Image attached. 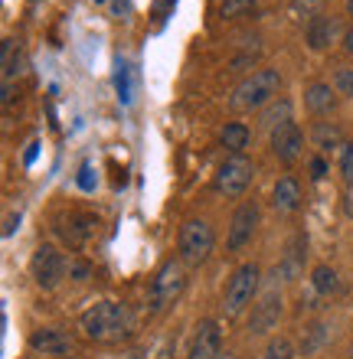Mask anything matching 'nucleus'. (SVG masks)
I'll return each instance as SVG.
<instances>
[{
  "label": "nucleus",
  "mask_w": 353,
  "mask_h": 359,
  "mask_svg": "<svg viewBox=\"0 0 353 359\" xmlns=\"http://www.w3.org/2000/svg\"><path fill=\"white\" fill-rule=\"evenodd\" d=\"M305 104L311 114H331L337 108V88L331 82H311L305 88Z\"/></svg>",
  "instance_id": "15"
},
{
  "label": "nucleus",
  "mask_w": 353,
  "mask_h": 359,
  "mask_svg": "<svg viewBox=\"0 0 353 359\" xmlns=\"http://www.w3.org/2000/svg\"><path fill=\"white\" fill-rule=\"evenodd\" d=\"M29 350L39 353V356H66L69 337L62 330H53V327H39V330L29 333Z\"/></svg>",
  "instance_id": "14"
},
{
  "label": "nucleus",
  "mask_w": 353,
  "mask_h": 359,
  "mask_svg": "<svg viewBox=\"0 0 353 359\" xmlns=\"http://www.w3.org/2000/svg\"><path fill=\"white\" fill-rule=\"evenodd\" d=\"M311 144H314L321 154L337 151V147H344V131L331 121H317L314 131H311Z\"/></svg>",
  "instance_id": "18"
},
{
  "label": "nucleus",
  "mask_w": 353,
  "mask_h": 359,
  "mask_svg": "<svg viewBox=\"0 0 353 359\" xmlns=\"http://www.w3.org/2000/svg\"><path fill=\"white\" fill-rule=\"evenodd\" d=\"M255 7V0H220V13L222 17H242Z\"/></svg>",
  "instance_id": "25"
},
{
  "label": "nucleus",
  "mask_w": 353,
  "mask_h": 359,
  "mask_svg": "<svg viewBox=\"0 0 353 359\" xmlns=\"http://www.w3.org/2000/svg\"><path fill=\"white\" fill-rule=\"evenodd\" d=\"M337 36H340V23H337V17H324V13L311 20V23H307V29H305L307 46L314 49V53L331 49V43H337Z\"/></svg>",
  "instance_id": "13"
},
{
  "label": "nucleus",
  "mask_w": 353,
  "mask_h": 359,
  "mask_svg": "<svg viewBox=\"0 0 353 359\" xmlns=\"http://www.w3.org/2000/svg\"><path fill=\"white\" fill-rule=\"evenodd\" d=\"M307 248V238L305 236H295V242H291V245H288V255L281 258V278H288V281H291V278H298V274H301V268H305V252Z\"/></svg>",
  "instance_id": "20"
},
{
  "label": "nucleus",
  "mask_w": 353,
  "mask_h": 359,
  "mask_svg": "<svg viewBox=\"0 0 353 359\" xmlns=\"http://www.w3.org/2000/svg\"><path fill=\"white\" fill-rule=\"evenodd\" d=\"M321 7H324V0H291V17L311 23L314 17H321Z\"/></svg>",
  "instance_id": "23"
},
{
  "label": "nucleus",
  "mask_w": 353,
  "mask_h": 359,
  "mask_svg": "<svg viewBox=\"0 0 353 359\" xmlns=\"http://www.w3.org/2000/svg\"><path fill=\"white\" fill-rule=\"evenodd\" d=\"M281 320V294L268 291L262 294V301L252 304V317H248V333L252 337H268Z\"/></svg>",
  "instance_id": "10"
},
{
  "label": "nucleus",
  "mask_w": 353,
  "mask_h": 359,
  "mask_svg": "<svg viewBox=\"0 0 353 359\" xmlns=\"http://www.w3.org/2000/svg\"><path fill=\"white\" fill-rule=\"evenodd\" d=\"M278 92H281V72L262 66L232 88L229 104L236 108V111H262L265 104L275 102Z\"/></svg>",
  "instance_id": "2"
},
{
  "label": "nucleus",
  "mask_w": 353,
  "mask_h": 359,
  "mask_svg": "<svg viewBox=\"0 0 353 359\" xmlns=\"http://www.w3.org/2000/svg\"><path fill=\"white\" fill-rule=\"evenodd\" d=\"M272 151H275V157L281 163H295L298 157H301V151H305V134H301V128H298L295 121L275 128V131H272Z\"/></svg>",
  "instance_id": "12"
},
{
  "label": "nucleus",
  "mask_w": 353,
  "mask_h": 359,
  "mask_svg": "<svg viewBox=\"0 0 353 359\" xmlns=\"http://www.w3.org/2000/svg\"><path fill=\"white\" fill-rule=\"evenodd\" d=\"M66 271H69V265L56 245H39L36 252H33V258H29V278H33L36 287H43V291L59 287L62 278H66Z\"/></svg>",
  "instance_id": "6"
},
{
  "label": "nucleus",
  "mask_w": 353,
  "mask_h": 359,
  "mask_svg": "<svg viewBox=\"0 0 353 359\" xmlns=\"http://www.w3.org/2000/svg\"><path fill=\"white\" fill-rule=\"evenodd\" d=\"M187 359H222V330L213 317L197 323V333H193V340H190Z\"/></svg>",
  "instance_id": "9"
},
{
  "label": "nucleus",
  "mask_w": 353,
  "mask_h": 359,
  "mask_svg": "<svg viewBox=\"0 0 353 359\" xmlns=\"http://www.w3.org/2000/svg\"><path fill=\"white\" fill-rule=\"evenodd\" d=\"M327 337V330H324V323H311L307 327V343H305V353H314L317 346H321V340Z\"/></svg>",
  "instance_id": "28"
},
{
  "label": "nucleus",
  "mask_w": 353,
  "mask_h": 359,
  "mask_svg": "<svg viewBox=\"0 0 353 359\" xmlns=\"http://www.w3.org/2000/svg\"><path fill=\"white\" fill-rule=\"evenodd\" d=\"M213 248H216V232L206 219H187L180 226V236H177V252H180V262L190 268H200L210 262Z\"/></svg>",
  "instance_id": "4"
},
{
  "label": "nucleus",
  "mask_w": 353,
  "mask_h": 359,
  "mask_svg": "<svg viewBox=\"0 0 353 359\" xmlns=\"http://www.w3.org/2000/svg\"><path fill=\"white\" fill-rule=\"evenodd\" d=\"M291 102L288 98H275L272 104H265L262 111H258V124L262 128H268V131H275V128H281V124H288L291 121Z\"/></svg>",
  "instance_id": "19"
},
{
  "label": "nucleus",
  "mask_w": 353,
  "mask_h": 359,
  "mask_svg": "<svg viewBox=\"0 0 353 359\" xmlns=\"http://www.w3.org/2000/svg\"><path fill=\"white\" fill-rule=\"evenodd\" d=\"M222 359H229V353H222Z\"/></svg>",
  "instance_id": "37"
},
{
  "label": "nucleus",
  "mask_w": 353,
  "mask_h": 359,
  "mask_svg": "<svg viewBox=\"0 0 353 359\" xmlns=\"http://www.w3.org/2000/svg\"><path fill=\"white\" fill-rule=\"evenodd\" d=\"M59 236H62V242H66L69 248L88 245V242L98 236V216H92V212H72L69 219H62Z\"/></svg>",
  "instance_id": "11"
},
{
  "label": "nucleus",
  "mask_w": 353,
  "mask_h": 359,
  "mask_svg": "<svg viewBox=\"0 0 353 359\" xmlns=\"http://www.w3.org/2000/svg\"><path fill=\"white\" fill-rule=\"evenodd\" d=\"M220 144L232 154V157H242L246 147L252 144V131H248L242 121H232V124H226V128L220 131Z\"/></svg>",
  "instance_id": "17"
},
{
  "label": "nucleus",
  "mask_w": 353,
  "mask_h": 359,
  "mask_svg": "<svg viewBox=\"0 0 353 359\" xmlns=\"http://www.w3.org/2000/svg\"><path fill=\"white\" fill-rule=\"evenodd\" d=\"M69 278H72V281H86V278H88V265H86V262H69Z\"/></svg>",
  "instance_id": "30"
},
{
  "label": "nucleus",
  "mask_w": 353,
  "mask_h": 359,
  "mask_svg": "<svg viewBox=\"0 0 353 359\" xmlns=\"http://www.w3.org/2000/svg\"><path fill=\"white\" fill-rule=\"evenodd\" d=\"M115 82H118V98H121L124 104L131 102V79H128V66L124 62H118V76H115Z\"/></svg>",
  "instance_id": "26"
},
{
  "label": "nucleus",
  "mask_w": 353,
  "mask_h": 359,
  "mask_svg": "<svg viewBox=\"0 0 353 359\" xmlns=\"http://www.w3.org/2000/svg\"><path fill=\"white\" fill-rule=\"evenodd\" d=\"M20 226V216H7V226H4V236H13V229Z\"/></svg>",
  "instance_id": "33"
},
{
  "label": "nucleus",
  "mask_w": 353,
  "mask_h": 359,
  "mask_svg": "<svg viewBox=\"0 0 353 359\" xmlns=\"http://www.w3.org/2000/svg\"><path fill=\"white\" fill-rule=\"evenodd\" d=\"M258 284H262V268L255 262H246L232 271L226 294H222V313L226 317H242V313L255 304L258 297Z\"/></svg>",
  "instance_id": "3"
},
{
  "label": "nucleus",
  "mask_w": 353,
  "mask_h": 359,
  "mask_svg": "<svg viewBox=\"0 0 353 359\" xmlns=\"http://www.w3.org/2000/svg\"><path fill=\"white\" fill-rule=\"evenodd\" d=\"M311 287H314L317 297H334L340 291V278H337V271L331 265H317L311 271Z\"/></svg>",
  "instance_id": "21"
},
{
  "label": "nucleus",
  "mask_w": 353,
  "mask_h": 359,
  "mask_svg": "<svg viewBox=\"0 0 353 359\" xmlns=\"http://www.w3.org/2000/svg\"><path fill=\"white\" fill-rule=\"evenodd\" d=\"M350 359H353V343H350Z\"/></svg>",
  "instance_id": "36"
},
{
  "label": "nucleus",
  "mask_w": 353,
  "mask_h": 359,
  "mask_svg": "<svg viewBox=\"0 0 353 359\" xmlns=\"http://www.w3.org/2000/svg\"><path fill=\"white\" fill-rule=\"evenodd\" d=\"M252 180H255V163L248 161V157H229L216 170V177H213V189L222 193V196L236 199L252 187Z\"/></svg>",
  "instance_id": "7"
},
{
  "label": "nucleus",
  "mask_w": 353,
  "mask_h": 359,
  "mask_svg": "<svg viewBox=\"0 0 353 359\" xmlns=\"http://www.w3.org/2000/svg\"><path fill=\"white\" fill-rule=\"evenodd\" d=\"M95 4H105V0H95Z\"/></svg>",
  "instance_id": "38"
},
{
  "label": "nucleus",
  "mask_w": 353,
  "mask_h": 359,
  "mask_svg": "<svg viewBox=\"0 0 353 359\" xmlns=\"http://www.w3.org/2000/svg\"><path fill=\"white\" fill-rule=\"evenodd\" d=\"M183 287H187V271H183V262L167 258V262L157 268V274L151 278V287H147V307H151L154 313L167 311L171 304L180 301Z\"/></svg>",
  "instance_id": "5"
},
{
  "label": "nucleus",
  "mask_w": 353,
  "mask_h": 359,
  "mask_svg": "<svg viewBox=\"0 0 353 359\" xmlns=\"http://www.w3.org/2000/svg\"><path fill=\"white\" fill-rule=\"evenodd\" d=\"M334 88H337V95H347V98H353V69L350 66H340L334 72Z\"/></svg>",
  "instance_id": "24"
},
{
  "label": "nucleus",
  "mask_w": 353,
  "mask_h": 359,
  "mask_svg": "<svg viewBox=\"0 0 353 359\" xmlns=\"http://www.w3.org/2000/svg\"><path fill=\"white\" fill-rule=\"evenodd\" d=\"M272 206L275 212H295L301 206V183L295 177H281L272 187Z\"/></svg>",
  "instance_id": "16"
},
{
  "label": "nucleus",
  "mask_w": 353,
  "mask_h": 359,
  "mask_svg": "<svg viewBox=\"0 0 353 359\" xmlns=\"http://www.w3.org/2000/svg\"><path fill=\"white\" fill-rule=\"evenodd\" d=\"M131 311L118 301H102V304H92L86 313H82V333L88 340H98V343H118L131 333Z\"/></svg>",
  "instance_id": "1"
},
{
  "label": "nucleus",
  "mask_w": 353,
  "mask_h": 359,
  "mask_svg": "<svg viewBox=\"0 0 353 359\" xmlns=\"http://www.w3.org/2000/svg\"><path fill=\"white\" fill-rule=\"evenodd\" d=\"M344 216L353 219V187L344 189Z\"/></svg>",
  "instance_id": "31"
},
{
  "label": "nucleus",
  "mask_w": 353,
  "mask_h": 359,
  "mask_svg": "<svg viewBox=\"0 0 353 359\" xmlns=\"http://www.w3.org/2000/svg\"><path fill=\"white\" fill-rule=\"evenodd\" d=\"M347 17H353V0H347Z\"/></svg>",
  "instance_id": "35"
},
{
  "label": "nucleus",
  "mask_w": 353,
  "mask_h": 359,
  "mask_svg": "<svg viewBox=\"0 0 353 359\" xmlns=\"http://www.w3.org/2000/svg\"><path fill=\"white\" fill-rule=\"evenodd\" d=\"M79 187L92 189V167H82V177H79Z\"/></svg>",
  "instance_id": "32"
},
{
  "label": "nucleus",
  "mask_w": 353,
  "mask_h": 359,
  "mask_svg": "<svg viewBox=\"0 0 353 359\" xmlns=\"http://www.w3.org/2000/svg\"><path fill=\"white\" fill-rule=\"evenodd\" d=\"M262 359H295V343L288 340V337H272Z\"/></svg>",
  "instance_id": "22"
},
{
  "label": "nucleus",
  "mask_w": 353,
  "mask_h": 359,
  "mask_svg": "<svg viewBox=\"0 0 353 359\" xmlns=\"http://www.w3.org/2000/svg\"><path fill=\"white\" fill-rule=\"evenodd\" d=\"M344 49H347V53H350V56H353V27L344 33Z\"/></svg>",
  "instance_id": "34"
},
{
  "label": "nucleus",
  "mask_w": 353,
  "mask_h": 359,
  "mask_svg": "<svg viewBox=\"0 0 353 359\" xmlns=\"http://www.w3.org/2000/svg\"><path fill=\"white\" fill-rule=\"evenodd\" d=\"M258 219H262V209H258L255 199H246V203L232 212L229 236H226V248H229V252H242V248L252 242V236H255V229H258Z\"/></svg>",
  "instance_id": "8"
},
{
  "label": "nucleus",
  "mask_w": 353,
  "mask_h": 359,
  "mask_svg": "<svg viewBox=\"0 0 353 359\" xmlns=\"http://www.w3.org/2000/svg\"><path fill=\"white\" fill-rule=\"evenodd\" d=\"M307 167H311V180H314V183H321V180L327 177V161H324V154L311 157V163H307Z\"/></svg>",
  "instance_id": "29"
},
{
  "label": "nucleus",
  "mask_w": 353,
  "mask_h": 359,
  "mask_svg": "<svg viewBox=\"0 0 353 359\" xmlns=\"http://www.w3.org/2000/svg\"><path fill=\"white\" fill-rule=\"evenodd\" d=\"M340 177L347 187H353V141L344 144V154H340Z\"/></svg>",
  "instance_id": "27"
}]
</instances>
